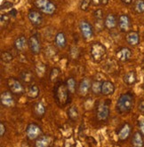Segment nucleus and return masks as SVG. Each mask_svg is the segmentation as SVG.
<instances>
[{"mask_svg": "<svg viewBox=\"0 0 144 147\" xmlns=\"http://www.w3.org/2000/svg\"><path fill=\"white\" fill-rule=\"evenodd\" d=\"M54 93L55 101L60 107H63L70 102V97H69L70 91L67 88L66 83H63L61 82L56 83L54 90Z\"/></svg>", "mask_w": 144, "mask_h": 147, "instance_id": "1", "label": "nucleus"}, {"mask_svg": "<svg viewBox=\"0 0 144 147\" xmlns=\"http://www.w3.org/2000/svg\"><path fill=\"white\" fill-rule=\"evenodd\" d=\"M134 105V96L132 93H124L120 95L117 102V110L119 113H129Z\"/></svg>", "mask_w": 144, "mask_h": 147, "instance_id": "2", "label": "nucleus"}, {"mask_svg": "<svg viewBox=\"0 0 144 147\" xmlns=\"http://www.w3.org/2000/svg\"><path fill=\"white\" fill-rule=\"evenodd\" d=\"M107 50L106 47L101 43H94L91 46L90 54L91 57L95 63H100L101 60H103L104 57L106 56Z\"/></svg>", "mask_w": 144, "mask_h": 147, "instance_id": "3", "label": "nucleus"}, {"mask_svg": "<svg viewBox=\"0 0 144 147\" xmlns=\"http://www.w3.org/2000/svg\"><path fill=\"white\" fill-rule=\"evenodd\" d=\"M34 4L37 9L47 15H53L56 11V5L50 0H35Z\"/></svg>", "mask_w": 144, "mask_h": 147, "instance_id": "4", "label": "nucleus"}, {"mask_svg": "<svg viewBox=\"0 0 144 147\" xmlns=\"http://www.w3.org/2000/svg\"><path fill=\"white\" fill-rule=\"evenodd\" d=\"M7 86L13 94L14 95H22L25 92V89L22 85V83L19 80L11 77L7 80Z\"/></svg>", "mask_w": 144, "mask_h": 147, "instance_id": "5", "label": "nucleus"}, {"mask_svg": "<svg viewBox=\"0 0 144 147\" xmlns=\"http://www.w3.org/2000/svg\"><path fill=\"white\" fill-rule=\"evenodd\" d=\"M26 135L29 140H35L42 135V129L36 123H30L26 129Z\"/></svg>", "mask_w": 144, "mask_h": 147, "instance_id": "6", "label": "nucleus"}, {"mask_svg": "<svg viewBox=\"0 0 144 147\" xmlns=\"http://www.w3.org/2000/svg\"><path fill=\"white\" fill-rule=\"evenodd\" d=\"M96 114H97V119L101 121H105L108 120L109 116V107L105 102L101 103L97 107Z\"/></svg>", "mask_w": 144, "mask_h": 147, "instance_id": "7", "label": "nucleus"}, {"mask_svg": "<svg viewBox=\"0 0 144 147\" xmlns=\"http://www.w3.org/2000/svg\"><path fill=\"white\" fill-rule=\"evenodd\" d=\"M79 29L81 31V34L83 37L86 40H89L92 37L94 32H92V28L91 24L86 22V20H83L79 22Z\"/></svg>", "mask_w": 144, "mask_h": 147, "instance_id": "8", "label": "nucleus"}, {"mask_svg": "<svg viewBox=\"0 0 144 147\" xmlns=\"http://www.w3.org/2000/svg\"><path fill=\"white\" fill-rule=\"evenodd\" d=\"M0 101H1L2 106L5 107H12L14 106L15 101L12 95L11 91H5L2 92L1 97H0Z\"/></svg>", "mask_w": 144, "mask_h": 147, "instance_id": "9", "label": "nucleus"}, {"mask_svg": "<svg viewBox=\"0 0 144 147\" xmlns=\"http://www.w3.org/2000/svg\"><path fill=\"white\" fill-rule=\"evenodd\" d=\"M132 132V127L128 123H125L124 125L120 128V129L118 132V138L119 141H126L128 139V138L131 135Z\"/></svg>", "mask_w": 144, "mask_h": 147, "instance_id": "10", "label": "nucleus"}, {"mask_svg": "<svg viewBox=\"0 0 144 147\" xmlns=\"http://www.w3.org/2000/svg\"><path fill=\"white\" fill-rule=\"evenodd\" d=\"M116 57L121 62H126L132 57V51L126 47H122L116 52Z\"/></svg>", "mask_w": 144, "mask_h": 147, "instance_id": "11", "label": "nucleus"}, {"mask_svg": "<svg viewBox=\"0 0 144 147\" xmlns=\"http://www.w3.org/2000/svg\"><path fill=\"white\" fill-rule=\"evenodd\" d=\"M118 27L122 32H127V31L131 28V20L128 15L123 14L119 17Z\"/></svg>", "mask_w": 144, "mask_h": 147, "instance_id": "12", "label": "nucleus"}, {"mask_svg": "<svg viewBox=\"0 0 144 147\" xmlns=\"http://www.w3.org/2000/svg\"><path fill=\"white\" fill-rule=\"evenodd\" d=\"M29 20L35 26H39L40 24H42L43 22V17L41 15L40 13L35 10H30L29 13Z\"/></svg>", "mask_w": 144, "mask_h": 147, "instance_id": "13", "label": "nucleus"}, {"mask_svg": "<svg viewBox=\"0 0 144 147\" xmlns=\"http://www.w3.org/2000/svg\"><path fill=\"white\" fill-rule=\"evenodd\" d=\"M29 45L30 48V51H31L34 54H38L41 51V45L39 43V40L37 36V35L32 36L29 40Z\"/></svg>", "mask_w": 144, "mask_h": 147, "instance_id": "14", "label": "nucleus"}, {"mask_svg": "<svg viewBox=\"0 0 144 147\" xmlns=\"http://www.w3.org/2000/svg\"><path fill=\"white\" fill-rule=\"evenodd\" d=\"M115 92V86L110 81H104L102 82L101 94L103 96H111Z\"/></svg>", "mask_w": 144, "mask_h": 147, "instance_id": "15", "label": "nucleus"}, {"mask_svg": "<svg viewBox=\"0 0 144 147\" xmlns=\"http://www.w3.org/2000/svg\"><path fill=\"white\" fill-rule=\"evenodd\" d=\"M91 84L92 83L90 82V80L87 78H85L81 81L78 87V93L81 97H85L86 95H87V93L91 88Z\"/></svg>", "mask_w": 144, "mask_h": 147, "instance_id": "16", "label": "nucleus"}, {"mask_svg": "<svg viewBox=\"0 0 144 147\" xmlns=\"http://www.w3.org/2000/svg\"><path fill=\"white\" fill-rule=\"evenodd\" d=\"M126 43L131 46H135L140 43V36L135 31H131L126 36Z\"/></svg>", "mask_w": 144, "mask_h": 147, "instance_id": "17", "label": "nucleus"}, {"mask_svg": "<svg viewBox=\"0 0 144 147\" xmlns=\"http://www.w3.org/2000/svg\"><path fill=\"white\" fill-rule=\"evenodd\" d=\"M104 25L105 28L108 29H114L116 28L117 25H118V20L116 16L113 13H109L104 20Z\"/></svg>", "mask_w": 144, "mask_h": 147, "instance_id": "18", "label": "nucleus"}, {"mask_svg": "<svg viewBox=\"0 0 144 147\" xmlns=\"http://www.w3.org/2000/svg\"><path fill=\"white\" fill-rule=\"evenodd\" d=\"M124 82L128 86H132L133 84H135V82H137V75L134 71H130L127 74L124 76Z\"/></svg>", "mask_w": 144, "mask_h": 147, "instance_id": "19", "label": "nucleus"}, {"mask_svg": "<svg viewBox=\"0 0 144 147\" xmlns=\"http://www.w3.org/2000/svg\"><path fill=\"white\" fill-rule=\"evenodd\" d=\"M28 43H29V41L27 40V38L24 36H19L15 40V42H14V46H15V48L19 51H23L27 48Z\"/></svg>", "mask_w": 144, "mask_h": 147, "instance_id": "20", "label": "nucleus"}, {"mask_svg": "<svg viewBox=\"0 0 144 147\" xmlns=\"http://www.w3.org/2000/svg\"><path fill=\"white\" fill-rule=\"evenodd\" d=\"M132 145L135 147H142L144 146V140L142 138V134L141 132H134V134L132 135Z\"/></svg>", "mask_w": 144, "mask_h": 147, "instance_id": "21", "label": "nucleus"}, {"mask_svg": "<svg viewBox=\"0 0 144 147\" xmlns=\"http://www.w3.org/2000/svg\"><path fill=\"white\" fill-rule=\"evenodd\" d=\"M39 96V88L35 85L32 84L28 87L27 89V97L30 99H34L37 98Z\"/></svg>", "mask_w": 144, "mask_h": 147, "instance_id": "22", "label": "nucleus"}, {"mask_svg": "<svg viewBox=\"0 0 144 147\" xmlns=\"http://www.w3.org/2000/svg\"><path fill=\"white\" fill-rule=\"evenodd\" d=\"M55 44L59 48H65L67 45V39L63 32H59L55 36Z\"/></svg>", "mask_w": 144, "mask_h": 147, "instance_id": "23", "label": "nucleus"}, {"mask_svg": "<svg viewBox=\"0 0 144 147\" xmlns=\"http://www.w3.org/2000/svg\"><path fill=\"white\" fill-rule=\"evenodd\" d=\"M51 144V138L48 136H40L36 140V146L37 147H46Z\"/></svg>", "mask_w": 144, "mask_h": 147, "instance_id": "24", "label": "nucleus"}, {"mask_svg": "<svg viewBox=\"0 0 144 147\" xmlns=\"http://www.w3.org/2000/svg\"><path fill=\"white\" fill-rule=\"evenodd\" d=\"M34 113L37 117H43L46 113V107L43 103L38 102L34 106Z\"/></svg>", "mask_w": 144, "mask_h": 147, "instance_id": "25", "label": "nucleus"}, {"mask_svg": "<svg viewBox=\"0 0 144 147\" xmlns=\"http://www.w3.org/2000/svg\"><path fill=\"white\" fill-rule=\"evenodd\" d=\"M101 87H102V82L99 81H94L91 84V90L94 95H99L100 93H101Z\"/></svg>", "mask_w": 144, "mask_h": 147, "instance_id": "26", "label": "nucleus"}, {"mask_svg": "<svg viewBox=\"0 0 144 147\" xmlns=\"http://www.w3.org/2000/svg\"><path fill=\"white\" fill-rule=\"evenodd\" d=\"M68 116L71 121H76L78 119V110H77V108L76 107H70L68 110Z\"/></svg>", "mask_w": 144, "mask_h": 147, "instance_id": "27", "label": "nucleus"}, {"mask_svg": "<svg viewBox=\"0 0 144 147\" xmlns=\"http://www.w3.org/2000/svg\"><path fill=\"white\" fill-rule=\"evenodd\" d=\"M66 86L70 91V93H75L76 92V86H77V82L73 77H70L66 81Z\"/></svg>", "mask_w": 144, "mask_h": 147, "instance_id": "28", "label": "nucleus"}, {"mask_svg": "<svg viewBox=\"0 0 144 147\" xmlns=\"http://www.w3.org/2000/svg\"><path fill=\"white\" fill-rule=\"evenodd\" d=\"M133 8L137 13H144V0H136Z\"/></svg>", "mask_w": 144, "mask_h": 147, "instance_id": "29", "label": "nucleus"}, {"mask_svg": "<svg viewBox=\"0 0 144 147\" xmlns=\"http://www.w3.org/2000/svg\"><path fill=\"white\" fill-rule=\"evenodd\" d=\"M13 59V54L9 51H3L1 53V60L5 63H10Z\"/></svg>", "mask_w": 144, "mask_h": 147, "instance_id": "30", "label": "nucleus"}, {"mask_svg": "<svg viewBox=\"0 0 144 147\" xmlns=\"http://www.w3.org/2000/svg\"><path fill=\"white\" fill-rule=\"evenodd\" d=\"M92 0H81L80 1V9L83 11H87Z\"/></svg>", "mask_w": 144, "mask_h": 147, "instance_id": "31", "label": "nucleus"}, {"mask_svg": "<svg viewBox=\"0 0 144 147\" xmlns=\"http://www.w3.org/2000/svg\"><path fill=\"white\" fill-rule=\"evenodd\" d=\"M20 77H22V80L26 82H29L32 81V75L29 72H23L22 75H20Z\"/></svg>", "mask_w": 144, "mask_h": 147, "instance_id": "32", "label": "nucleus"}, {"mask_svg": "<svg viewBox=\"0 0 144 147\" xmlns=\"http://www.w3.org/2000/svg\"><path fill=\"white\" fill-rule=\"evenodd\" d=\"M59 74H60L59 69L58 68H54L52 70V72H51V74H50V79H51V81L54 82L57 78V76H59Z\"/></svg>", "mask_w": 144, "mask_h": 147, "instance_id": "33", "label": "nucleus"}, {"mask_svg": "<svg viewBox=\"0 0 144 147\" xmlns=\"http://www.w3.org/2000/svg\"><path fill=\"white\" fill-rule=\"evenodd\" d=\"M94 17L96 18V20H101L102 19V10L101 9H97L94 12Z\"/></svg>", "mask_w": 144, "mask_h": 147, "instance_id": "34", "label": "nucleus"}, {"mask_svg": "<svg viewBox=\"0 0 144 147\" xmlns=\"http://www.w3.org/2000/svg\"><path fill=\"white\" fill-rule=\"evenodd\" d=\"M138 127L140 129V132L142 134V136H144V121L143 120L139 121V122H138Z\"/></svg>", "mask_w": 144, "mask_h": 147, "instance_id": "35", "label": "nucleus"}, {"mask_svg": "<svg viewBox=\"0 0 144 147\" xmlns=\"http://www.w3.org/2000/svg\"><path fill=\"white\" fill-rule=\"evenodd\" d=\"M138 109L141 113H144V99L143 100H141L139 102V105H138Z\"/></svg>", "mask_w": 144, "mask_h": 147, "instance_id": "36", "label": "nucleus"}, {"mask_svg": "<svg viewBox=\"0 0 144 147\" xmlns=\"http://www.w3.org/2000/svg\"><path fill=\"white\" fill-rule=\"evenodd\" d=\"M5 124L3 123V122H1L0 123V136H3L4 135H5Z\"/></svg>", "mask_w": 144, "mask_h": 147, "instance_id": "37", "label": "nucleus"}, {"mask_svg": "<svg viewBox=\"0 0 144 147\" xmlns=\"http://www.w3.org/2000/svg\"><path fill=\"white\" fill-rule=\"evenodd\" d=\"M108 2H109V0H100V4L101 5H107V4H108Z\"/></svg>", "mask_w": 144, "mask_h": 147, "instance_id": "38", "label": "nucleus"}, {"mask_svg": "<svg viewBox=\"0 0 144 147\" xmlns=\"http://www.w3.org/2000/svg\"><path fill=\"white\" fill-rule=\"evenodd\" d=\"M121 1L126 5H130L132 3V0H121Z\"/></svg>", "mask_w": 144, "mask_h": 147, "instance_id": "39", "label": "nucleus"}, {"mask_svg": "<svg viewBox=\"0 0 144 147\" xmlns=\"http://www.w3.org/2000/svg\"><path fill=\"white\" fill-rule=\"evenodd\" d=\"M92 2L94 3V5H101V4H100V0H92Z\"/></svg>", "mask_w": 144, "mask_h": 147, "instance_id": "40", "label": "nucleus"}]
</instances>
